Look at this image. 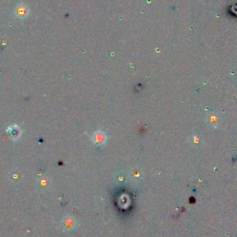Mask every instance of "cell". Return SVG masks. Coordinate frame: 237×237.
I'll return each mask as SVG.
<instances>
[{
	"mask_svg": "<svg viewBox=\"0 0 237 237\" xmlns=\"http://www.w3.org/2000/svg\"><path fill=\"white\" fill-rule=\"evenodd\" d=\"M64 226L66 227H72V220L71 219H66L65 220V223H64Z\"/></svg>",
	"mask_w": 237,
	"mask_h": 237,
	"instance_id": "7a4b0ae2",
	"label": "cell"
},
{
	"mask_svg": "<svg viewBox=\"0 0 237 237\" xmlns=\"http://www.w3.org/2000/svg\"><path fill=\"white\" fill-rule=\"evenodd\" d=\"M7 131H8L10 137L13 138V139H18V138H19V136H20V134H21V131H20V129H19L17 125H12V126H10V127L8 128Z\"/></svg>",
	"mask_w": 237,
	"mask_h": 237,
	"instance_id": "6da1fadb",
	"label": "cell"
}]
</instances>
